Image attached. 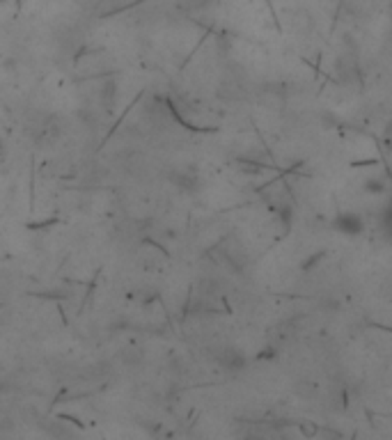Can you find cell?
<instances>
[{"label": "cell", "instance_id": "cell-1", "mask_svg": "<svg viewBox=\"0 0 392 440\" xmlns=\"http://www.w3.org/2000/svg\"><path fill=\"white\" fill-rule=\"evenodd\" d=\"M213 360L227 372H241L246 367V356L237 346H223L218 353H213Z\"/></svg>", "mask_w": 392, "mask_h": 440}, {"label": "cell", "instance_id": "cell-2", "mask_svg": "<svg viewBox=\"0 0 392 440\" xmlns=\"http://www.w3.org/2000/svg\"><path fill=\"white\" fill-rule=\"evenodd\" d=\"M335 229L346 236H358V234H362V229H365V220H362L358 213L344 211L335 218Z\"/></svg>", "mask_w": 392, "mask_h": 440}]
</instances>
